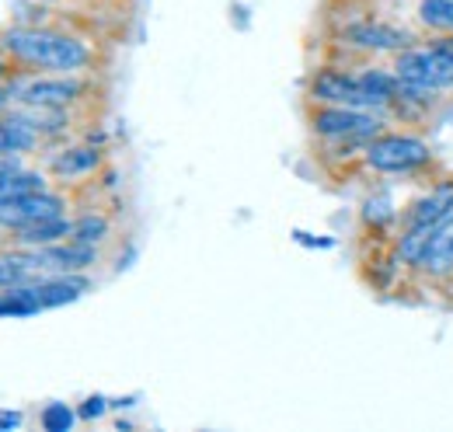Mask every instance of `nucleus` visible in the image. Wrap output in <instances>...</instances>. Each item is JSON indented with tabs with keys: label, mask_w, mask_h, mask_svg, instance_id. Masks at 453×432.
<instances>
[{
	"label": "nucleus",
	"mask_w": 453,
	"mask_h": 432,
	"mask_svg": "<svg viewBox=\"0 0 453 432\" xmlns=\"http://www.w3.org/2000/svg\"><path fill=\"white\" fill-rule=\"evenodd\" d=\"M0 154H14V150H11V129H7V122H4V115H0Z\"/></svg>",
	"instance_id": "24"
},
{
	"label": "nucleus",
	"mask_w": 453,
	"mask_h": 432,
	"mask_svg": "<svg viewBox=\"0 0 453 432\" xmlns=\"http://www.w3.org/2000/svg\"><path fill=\"white\" fill-rule=\"evenodd\" d=\"M28 279H35V275L25 269L21 262H14V258H11V251L4 248V251H0V289H11V286H25Z\"/></svg>",
	"instance_id": "21"
},
{
	"label": "nucleus",
	"mask_w": 453,
	"mask_h": 432,
	"mask_svg": "<svg viewBox=\"0 0 453 432\" xmlns=\"http://www.w3.org/2000/svg\"><path fill=\"white\" fill-rule=\"evenodd\" d=\"M21 154H0V171H11V167H21Z\"/></svg>",
	"instance_id": "26"
},
{
	"label": "nucleus",
	"mask_w": 453,
	"mask_h": 432,
	"mask_svg": "<svg viewBox=\"0 0 453 432\" xmlns=\"http://www.w3.org/2000/svg\"><path fill=\"white\" fill-rule=\"evenodd\" d=\"M7 251H11L14 262H21L32 275H50V272H91L102 262V248L81 244V241H73V237L57 241V244H42V248L11 244Z\"/></svg>",
	"instance_id": "6"
},
{
	"label": "nucleus",
	"mask_w": 453,
	"mask_h": 432,
	"mask_svg": "<svg viewBox=\"0 0 453 432\" xmlns=\"http://www.w3.org/2000/svg\"><path fill=\"white\" fill-rule=\"evenodd\" d=\"M453 220V178L447 181H436L433 189H426L422 196H415L401 216H397V234H408V237H418L426 241V234L440 223Z\"/></svg>",
	"instance_id": "8"
},
{
	"label": "nucleus",
	"mask_w": 453,
	"mask_h": 432,
	"mask_svg": "<svg viewBox=\"0 0 453 432\" xmlns=\"http://www.w3.org/2000/svg\"><path fill=\"white\" fill-rule=\"evenodd\" d=\"M415 21L429 35H453V0H418Z\"/></svg>",
	"instance_id": "17"
},
{
	"label": "nucleus",
	"mask_w": 453,
	"mask_h": 432,
	"mask_svg": "<svg viewBox=\"0 0 453 432\" xmlns=\"http://www.w3.org/2000/svg\"><path fill=\"white\" fill-rule=\"evenodd\" d=\"M25 289L32 293L39 311H57V307H66V304H77L91 289V275L88 272H50V275L28 279Z\"/></svg>",
	"instance_id": "10"
},
{
	"label": "nucleus",
	"mask_w": 453,
	"mask_h": 432,
	"mask_svg": "<svg viewBox=\"0 0 453 432\" xmlns=\"http://www.w3.org/2000/svg\"><path fill=\"white\" fill-rule=\"evenodd\" d=\"M415 272H422L433 282L453 279V220L433 227L426 234V241L418 248V258H415Z\"/></svg>",
	"instance_id": "12"
},
{
	"label": "nucleus",
	"mask_w": 453,
	"mask_h": 432,
	"mask_svg": "<svg viewBox=\"0 0 453 432\" xmlns=\"http://www.w3.org/2000/svg\"><path fill=\"white\" fill-rule=\"evenodd\" d=\"M11 63H14L11 56L0 53V84H7V81H11Z\"/></svg>",
	"instance_id": "27"
},
{
	"label": "nucleus",
	"mask_w": 453,
	"mask_h": 432,
	"mask_svg": "<svg viewBox=\"0 0 453 432\" xmlns=\"http://www.w3.org/2000/svg\"><path fill=\"white\" fill-rule=\"evenodd\" d=\"M70 213V203L63 192L53 189H42V192H32L25 199H14V203H4L0 206V230L4 234H18L25 227H35L42 220H53V216Z\"/></svg>",
	"instance_id": "9"
},
{
	"label": "nucleus",
	"mask_w": 453,
	"mask_h": 432,
	"mask_svg": "<svg viewBox=\"0 0 453 432\" xmlns=\"http://www.w3.org/2000/svg\"><path fill=\"white\" fill-rule=\"evenodd\" d=\"M73 230V216L63 213L53 216V220H42L35 227H25L18 234H11V244H25V248H42V244H57V241H66Z\"/></svg>",
	"instance_id": "16"
},
{
	"label": "nucleus",
	"mask_w": 453,
	"mask_h": 432,
	"mask_svg": "<svg viewBox=\"0 0 453 432\" xmlns=\"http://www.w3.org/2000/svg\"><path fill=\"white\" fill-rule=\"evenodd\" d=\"M14 105V95H11V84H0V115Z\"/></svg>",
	"instance_id": "25"
},
{
	"label": "nucleus",
	"mask_w": 453,
	"mask_h": 432,
	"mask_svg": "<svg viewBox=\"0 0 453 432\" xmlns=\"http://www.w3.org/2000/svg\"><path fill=\"white\" fill-rule=\"evenodd\" d=\"M70 237L81 241V244H95V248H102V244L112 237V220H109L105 213H98V210H88V213L73 216V230H70Z\"/></svg>",
	"instance_id": "18"
},
{
	"label": "nucleus",
	"mask_w": 453,
	"mask_h": 432,
	"mask_svg": "<svg viewBox=\"0 0 453 432\" xmlns=\"http://www.w3.org/2000/svg\"><path fill=\"white\" fill-rule=\"evenodd\" d=\"M102 164H105V154H102L98 147L77 143V147H66V150L50 154L46 171H50L53 178H59V181H77V178H88V174L102 171Z\"/></svg>",
	"instance_id": "13"
},
{
	"label": "nucleus",
	"mask_w": 453,
	"mask_h": 432,
	"mask_svg": "<svg viewBox=\"0 0 453 432\" xmlns=\"http://www.w3.org/2000/svg\"><path fill=\"white\" fill-rule=\"evenodd\" d=\"M11 112L28 122L35 129V136L46 143V140H57L70 129V108H35V105H11Z\"/></svg>",
	"instance_id": "14"
},
{
	"label": "nucleus",
	"mask_w": 453,
	"mask_h": 432,
	"mask_svg": "<svg viewBox=\"0 0 453 432\" xmlns=\"http://www.w3.org/2000/svg\"><path fill=\"white\" fill-rule=\"evenodd\" d=\"M363 164L373 174H418L433 164V147L415 133H377L363 147Z\"/></svg>",
	"instance_id": "5"
},
{
	"label": "nucleus",
	"mask_w": 453,
	"mask_h": 432,
	"mask_svg": "<svg viewBox=\"0 0 453 432\" xmlns=\"http://www.w3.org/2000/svg\"><path fill=\"white\" fill-rule=\"evenodd\" d=\"M395 73L418 98L453 91V35H433L426 46L411 42L395 56Z\"/></svg>",
	"instance_id": "3"
},
{
	"label": "nucleus",
	"mask_w": 453,
	"mask_h": 432,
	"mask_svg": "<svg viewBox=\"0 0 453 432\" xmlns=\"http://www.w3.org/2000/svg\"><path fill=\"white\" fill-rule=\"evenodd\" d=\"M307 95L314 105H345L366 108V112H391L408 102H422L411 95L401 77L380 66H363V70H342V66H321L307 81Z\"/></svg>",
	"instance_id": "1"
},
{
	"label": "nucleus",
	"mask_w": 453,
	"mask_h": 432,
	"mask_svg": "<svg viewBox=\"0 0 453 432\" xmlns=\"http://www.w3.org/2000/svg\"><path fill=\"white\" fill-rule=\"evenodd\" d=\"M77 408H70V405H63V401H50L42 412H39V426L46 432H70L77 426Z\"/></svg>",
	"instance_id": "20"
},
{
	"label": "nucleus",
	"mask_w": 453,
	"mask_h": 432,
	"mask_svg": "<svg viewBox=\"0 0 453 432\" xmlns=\"http://www.w3.org/2000/svg\"><path fill=\"white\" fill-rule=\"evenodd\" d=\"M50 171H35V167H11V171H0V206L4 203H14V199H25L32 192H42L50 189L46 181Z\"/></svg>",
	"instance_id": "15"
},
{
	"label": "nucleus",
	"mask_w": 453,
	"mask_h": 432,
	"mask_svg": "<svg viewBox=\"0 0 453 432\" xmlns=\"http://www.w3.org/2000/svg\"><path fill=\"white\" fill-rule=\"evenodd\" d=\"M311 133L325 143H339V147H363L384 133V112H366V108H345V105H314L311 108Z\"/></svg>",
	"instance_id": "4"
},
{
	"label": "nucleus",
	"mask_w": 453,
	"mask_h": 432,
	"mask_svg": "<svg viewBox=\"0 0 453 432\" xmlns=\"http://www.w3.org/2000/svg\"><path fill=\"white\" fill-rule=\"evenodd\" d=\"M342 42L370 56H397L411 46V35L388 21H356L342 32Z\"/></svg>",
	"instance_id": "11"
},
{
	"label": "nucleus",
	"mask_w": 453,
	"mask_h": 432,
	"mask_svg": "<svg viewBox=\"0 0 453 432\" xmlns=\"http://www.w3.org/2000/svg\"><path fill=\"white\" fill-rule=\"evenodd\" d=\"M105 412H109V397H102V394L84 397V401H81V408H77V415H81L84 422H95V419H102Z\"/></svg>",
	"instance_id": "22"
},
{
	"label": "nucleus",
	"mask_w": 453,
	"mask_h": 432,
	"mask_svg": "<svg viewBox=\"0 0 453 432\" xmlns=\"http://www.w3.org/2000/svg\"><path fill=\"white\" fill-rule=\"evenodd\" d=\"M7 84H11L14 105L73 108L88 95V81H81V73H28V77L11 73Z\"/></svg>",
	"instance_id": "7"
},
{
	"label": "nucleus",
	"mask_w": 453,
	"mask_h": 432,
	"mask_svg": "<svg viewBox=\"0 0 453 432\" xmlns=\"http://www.w3.org/2000/svg\"><path fill=\"white\" fill-rule=\"evenodd\" d=\"M397 216H401V210H397L388 196H380V192H373V196L363 203V223H370L373 230L397 227Z\"/></svg>",
	"instance_id": "19"
},
{
	"label": "nucleus",
	"mask_w": 453,
	"mask_h": 432,
	"mask_svg": "<svg viewBox=\"0 0 453 432\" xmlns=\"http://www.w3.org/2000/svg\"><path fill=\"white\" fill-rule=\"evenodd\" d=\"M0 50L18 66L50 70V73H84L95 63V50L88 39L46 28V25H14L0 32Z\"/></svg>",
	"instance_id": "2"
},
{
	"label": "nucleus",
	"mask_w": 453,
	"mask_h": 432,
	"mask_svg": "<svg viewBox=\"0 0 453 432\" xmlns=\"http://www.w3.org/2000/svg\"><path fill=\"white\" fill-rule=\"evenodd\" d=\"M25 426V415L18 408H0V432H14Z\"/></svg>",
	"instance_id": "23"
}]
</instances>
